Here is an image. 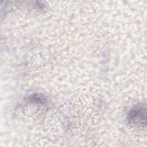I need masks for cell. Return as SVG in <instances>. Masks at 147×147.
<instances>
[{
	"mask_svg": "<svg viewBox=\"0 0 147 147\" xmlns=\"http://www.w3.org/2000/svg\"><path fill=\"white\" fill-rule=\"evenodd\" d=\"M128 121L135 125H145L146 108L142 105L133 107L128 114Z\"/></svg>",
	"mask_w": 147,
	"mask_h": 147,
	"instance_id": "obj_1",
	"label": "cell"
}]
</instances>
